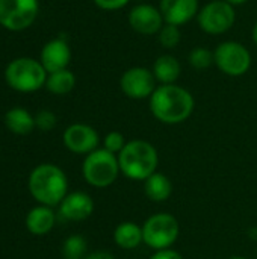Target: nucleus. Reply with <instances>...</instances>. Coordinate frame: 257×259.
Segmentation results:
<instances>
[{"label": "nucleus", "instance_id": "obj_4", "mask_svg": "<svg viewBox=\"0 0 257 259\" xmlns=\"http://www.w3.org/2000/svg\"><path fill=\"white\" fill-rule=\"evenodd\" d=\"M8 85L21 93L39 90L47 82V71L41 62L32 58H17L5 70Z\"/></svg>", "mask_w": 257, "mask_h": 259}, {"label": "nucleus", "instance_id": "obj_7", "mask_svg": "<svg viewBox=\"0 0 257 259\" xmlns=\"http://www.w3.org/2000/svg\"><path fill=\"white\" fill-rule=\"evenodd\" d=\"M250 50L238 41H223L214 50V64L230 77L244 76L251 68Z\"/></svg>", "mask_w": 257, "mask_h": 259}, {"label": "nucleus", "instance_id": "obj_26", "mask_svg": "<svg viewBox=\"0 0 257 259\" xmlns=\"http://www.w3.org/2000/svg\"><path fill=\"white\" fill-rule=\"evenodd\" d=\"M35 126L41 131H52L56 126V115L52 111H39L35 117Z\"/></svg>", "mask_w": 257, "mask_h": 259}, {"label": "nucleus", "instance_id": "obj_9", "mask_svg": "<svg viewBox=\"0 0 257 259\" xmlns=\"http://www.w3.org/2000/svg\"><path fill=\"white\" fill-rule=\"evenodd\" d=\"M38 8V0H0V24L9 30H23L35 21Z\"/></svg>", "mask_w": 257, "mask_h": 259}, {"label": "nucleus", "instance_id": "obj_11", "mask_svg": "<svg viewBox=\"0 0 257 259\" xmlns=\"http://www.w3.org/2000/svg\"><path fill=\"white\" fill-rule=\"evenodd\" d=\"M127 23L139 35H158L165 24L158 6L150 3H139L127 14Z\"/></svg>", "mask_w": 257, "mask_h": 259}, {"label": "nucleus", "instance_id": "obj_15", "mask_svg": "<svg viewBox=\"0 0 257 259\" xmlns=\"http://www.w3.org/2000/svg\"><path fill=\"white\" fill-rule=\"evenodd\" d=\"M94 211V202L89 194L83 191H74L65 196L59 205V214L64 220L82 222L86 220Z\"/></svg>", "mask_w": 257, "mask_h": 259}, {"label": "nucleus", "instance_id": "obj_6", "mask_svg": "<svg viewBox=\"0 0 257 259\" xmlns=\"http://www.w3.org/2000/svg\"><path fill=\"white\" fill-rule=\"evenodd\" d=\"M180 232L179 222L174 215L167 212H159L148 217L142 225L144 244H147L155 252L171 249L177 241Z\"/></svg>", "mask_w": 257, "mask_h": 259}, {"label": "nucleus", "instance_id": "obj_21", "mask_svg": "<svg viewBox=\"0 0 257 259\" xmlns=\"http://www.w3.org/2000/svg\"><path fill=\"white\" fill-rule=\"evenodd\" d=\"M74 85H76V76L68 68L50 73L47 76V82H45L47 90L56 96L68 94L74 88Z\"/></svg>", "mask_w": 257, "mask_h": 259}, {"label": "nucleus", "instance_id": "obj_28", "mask_svg": "<svg viewBox=\"0 0 257 259\" xmlns=\"http://www.w3.org/2000/svg\"><path fill=\"white\" fill-rule=\"evenodd\" d=\"M150 259H183V256L179 252L173 250V249H165V250L155 252Z\"/></svg>", "mask_w": 257, "mask_h": 259}, {"label": "nucleus", "instance_id": "obj_24", "mask_svg": "<svg viewBox=\"0 0 257 259\" xmlns=\"http://www.w3.org/2000/svg\"><path fill=\"white\" fill-rule=\"evenodd\" d=\"M188 62L195 70H206L214 64V52H211L209 49H206L203 46L194 47L189 52Z\"/></svg>", "mask_w": 257, "mask_h": 259}, {"label": "nucleus", "instance_id": "obj_2", "mask_svg": "<svg viewBox=\"0 0 257 259\" xmlns=\"http://www.w3.org/2000/svg\"><path fill=\"white\" fill-rule=\"evenodd\" d=\"M121 173L132 181H145L158 171L159 155L155 146L144 140H132L117 155Z\"/></svg>", "mask_w": 257, "mask_h": 259}, {"label": "nucleus", "instance_id": "obj_22", "mask_svg": "<svg viewBox=\"0 0 257 259\" xmlns=\"http://www.w3.org/2000/svg\"><path fill=\"white\" fill-rule=\"evenodd\" d=\"M86 249L88 244L82 235H71L64 241L62 255L64 259H85Z\"/></svg>", "mask_w": 257, "mask_h": 259}, {"label": "nucleus", "instance_id": "obj_17", "mask_svg": "<svg viewBox=\"0 0 257 259\" xmlns=\"http://www.w3.org/2000/svg\"><path fill=\"white\" fill-rule=\"evenodd\" d=\"M56 222V215L50 206H36L26 217L27 231L33 235H45L48 234Z\"/></svg>", "mask_w": 257, "mask_h": 259}, {"label": "nucleus", "instance_id": "obj_3", "mask_svg": "<svg viewBox=\"0 0 257 259\" xmlns=\"http://www.w3.org/2000/svg\"><path fill=\"white\" fill-rule=\"evenodd\" d=\"M67 190L68 181L65 173L53 164L38 165L29 176V191L44 206L61 205Z\"/></svg>", "mask_w": 257, "mask_h": 259}, {"label": "nucleus", "instance_id": "obj_30", "mask_svg": "<svg viewBox=\"0 0 257 259\" xmlns=\"http://www.w3.org/2000/svg\"><path fill=\"white\" fill-rule=\"evenodd\" d=\"M227 3H230V5H233V6H241V5H245V3H248L250 0H226Z\"/></svg>", "mask_w": 257, "mask_h": 259}, {"label": "nucleus", "instance_id": "obj_14", "mask_svg": "<svg viewBox=\"0 0 257 259\" xmlns=\"http://www.w3.org/2000/svg\"><path fill=\"white\" fill-rule=\"evenodd\" d=\"M71 61V50L68 42L64 38H56L48 41L41 50V64L45 71L55 73L59 70H65Z\"/></svg>", "mask_w": 257, "mask_h": 259}, {"label": "nucleus", "instance_id": "obj_19", "mask_svg": "<svg viewBox=\"0 0 257 259\" xmlns=\"http://www.w3.org/2000/svg\"><path fill=\"white\" fill-rule=\"evenodd\" d=\"M144 193L151 202H165L173 193V184L164 173L156 171L144 181Z\"/></svg>", "mask_w": 257, "mask_h": 259}, {"label": "nucleus", "instance_id": "obj_27", "mask_svg": "<svg viewBox=\"0 0 257 259\" xmlns=\"http://www.w3.org/2000/svg\"><path fill=\"white\" fill-rule=\"evenodd\" d=\"M94 5L103 11H120L126 8L130 0H92Z\"/></svg>", "mask_w": 257, "mask_h": 259}, {"label": "nucleus", "instance_id": "obj_5", "mask_svg": "<svg viewBox=\"0 0 257 259\" xmlns=\"http://www.w3.org/2000/svg\"><path fill=\"white\" fill-rule=\"evenodd\" d=\"M82 173L85 181L95 188L111 187L121 173L118 156L106 149H97L86 155L82 165Z\"/></svg>", "mask_w": 257, "mask_h": 259}, {"label": "nucleus", "instance_id": "obj_12", "mask_svg": "<svg viewBox=\"0 0 257 259\" xmlns=\"http://www.w3.org/2000/svg\"><path fill=\"white\" fill-rule=\"evenodd\" d=\"M64 144L65 147L77 155H89L91 152L98 149L100 137L98 132L85 123H74L68 126L64 132Z\"/></svg>", "mask_w": 257, "mask_h": 259}, {"label": "nucleus", "instance_id": "obj_18", "mask_svg": "<svg viewBox=\"0 0 257 259\" xmlns=\"http://www.w3.org/2000/svg\"><path fill=\"white\" fill-rule=\"evenodd\" d=\"M114 241L118 247L124 250L136 249L141 243H144L142 226H138L133 222L120 223L114 231Z\"/></svg>", "mask_w": 257, "mask_h": 259}, {"label": "nucleus", "instance_id": "obj_10", "mask_svg": "<svg viewBox=\"0 0 257 259\" xmlns=\"http://www.w3.org/2000/svg\"><path fill=\"white\" fill-rule=\"evenodd\" d=\"M120 88L129 99L144 100L151 97L158 88V80L151 70L145 67H130L121 74Z\"/></svg>", "mask_w": 257, "mask_h": 259}, {"label": "nucleus", "instance_id": "obj_13", "mask_svg": "<svg viewBox=\"0 0 257 259\" xmlns=\"http://www.w3.org/2000/svg\"><path fill=\"white\" fill-rule=\"evenodd\" d=\"M159 11L165 23L180 27L197 18L200 5L198 0H161Z\"/></svg>", "mask_w": 257, "mask_h": 259}, {"label": "nucleus", "instance_id": "obj_23", "mask_svg": "<svg viewBox=\"0 0 257 259\" xmlns=\"http://www.w3.org/2000/svg\"><path fill=\"white\" fill-rule=\"evenodd\" d=\"M158 39H159V44L164 49H167V50L176 49L180 44V41H182L180 27L179 26H174V24L165 23L162 26V29L159 30V33H158Z\"/></svg>", "mask_w": 257, "mask_h": 259}, {"label": "nucleus", "instance_id": "obj_29", "mask_svg": "<svg viewBox=\"0 0 257 259\" xmlns=\"http://www.w3.org/2000/svg\"><path fill=\"white\" fill-rule=\"evenodd\" d=\"M85 259H115L114 255H111L109 252L106 250H97V252H92L89 255H86Z\"/></svg>", "mask_w": 257, "mask_h": 259}, {"label": "nucleus", "instance_id": "obj_32", "mask_svg": "<svg viewBox=\"0 0 257 259\" xmlns=\"http://www.w3.org/2000/svg\"><path fill=\"white\" fill-rule=\"evenodd\" d=\"M229 259H247V258H244V256H232V258H229Z\"/></svg>", "mask_w": 257, "mask_h": 259}, {"label": "nucleus", "instance_id": "obj_20", "mask_svg": "<svg viewBox=\"0 0 257 259\" xmlns=\"http://www.w3.org/2000/svg\"><path fill=\"white\" fill-rule=\"evenodd\" d=\"M5 124L17 135H27L35 127V118L23 108H14L6 112Z\"/></svg>", "mask_w": 257, "mask_h": 259}, {"label": "nucleus", "instance_id": "obj_1", "mask_svg": "<svg viewBox=\"0 0 257 259\" xmlns=\"http://www.w3.org/2000/svg\"><path fill=\"white\" fill-rule=\"evenodd\" d=\"M150 111L156 120L165 124L186 121L195 108L194 96L177 83L159 85L148 99Z\"/></svg>", "mask_w": 257, "mask_h": 259}, {"label": "nucleus", "instance_id": "obj_8", "mask_svg": "<svg viewBox=\"0 0 257 259\" xmlns=\"http://www.w3.org/2000/svg\"><path fill=\"white\" fill-rule=\"evenodd\" d=\"M236 21L235 6L226 0H212L200 8L197 14L198 27L208 35H221L229 32Z\"/></svg>", "mask_w": 257, "mask_h": 259}, {"label": "nucleus", "instance_id": "obj_16", "mask_svg": "<svg viewBox=\"0 0 257 259\" xmlns=\"http://www.w3.org/2000/svg\"><path fill=\"white\" fill-rule=\"evenodd\" d=\"M151 71L156 80L159 82V85H170V83H176L177 79L180 77L182 65L176 56L165 53L156 58Z\"/></svg>", "mask_w": 257, "mask_h": 259}, {"label": "nucleus", "instance_id": "obj_25", "mask_svg": "<svg viewBox=\"0 0 257 259\" xmlns=\"http://www.w3.org/2000/svg\"><path fill=\"white\" fill-rule=\"evenodd\" d=\"M126 144L127 143H126L124 135L118 131H112V132L106 134V137L103 140V149H106L108 152H111L114 155H118L124 149Z\"/></svg>", "mask_w": 257, "mask_h": 259}, {"label": "nucleus", "instance_id": "obj_31", "mask_svg": "<svg viewBox=\"0 0 257 259\" xmlns=\"http://www.w3.org/2000/svg\"><path fill=\"white\" fill-rule=\"evenodd\" d=\"M251 39H253V42L257 46V21L254 23L253 29H251Z\"/></svg>", "mask_w": 257, "mask_h": 259}]
</instances>
